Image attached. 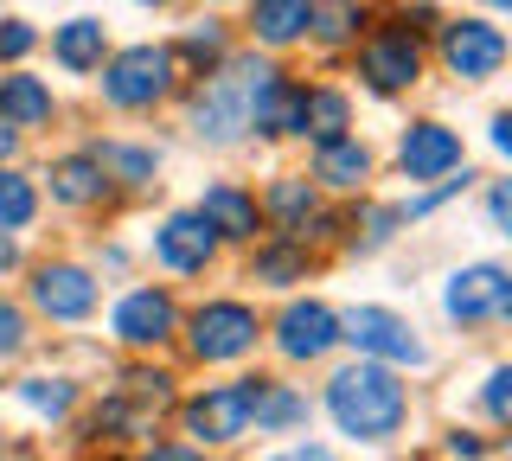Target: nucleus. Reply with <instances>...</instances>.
<instances>
[{
	"label": "nucleus",
	"instance_id": "1",
	"mask_svg": "<svg viewBox=\"0 0 512 461\" xmlns=\"http://www.w3.org/2000/svg\"><path fill=\"white\" fill-rule=\"evenodd\" d=\"M327 417L352 442H391L410 423V385L397 378V365L384 359H352L327 378Z\"/></svg>",
	"mask_w": 512,
	"mask_h": 461
},
{
	"label": "nucleus",
	"instance_id": "2",
	"mask_svg": "<svg viewBox=\"0 0 512 461\" xmlns=\"http://www.w3.org/2000/svg\"><path fill=\"white\" fill-rule=\"evenodd\" d=\"M96 71H103V103L122 109V116H148L180 84V65H173L167 45H128V52L103 58Z\"/></svg>",
	"mask_w": 512,
	"mask_h": 461
},
{
	"label": "nucleus",
	"instance_id": "3",
	"mask_svg": "<svg viewBox=\"0 0 512 461\" xmlns=\"http://www.w3.org/2000/svg\"><path fill=\"white\" fill-rule=\"evenodd\" d=\"M180 327H186V353L199 359V365H237V359L256 353V340H263L256 308H250V301H231V295L192 308Z\"/></svg>",
	"mask_w": 512,
	"mask_h": 461
},
{
	"label": "nucleus",
	"instance_id": "4",
	"mask_svg": "<svg viewBox=\"0 0 512 461\" xmlns=\"http://www.w3.org/2000/svg\"><path fill=\"white\" fill-rule=\"evenodd\" d=\"M186 129L199 135V141H212V148H231V141L250 135L244 65H237V58H224L218 71H205V84L192 90V103H186Z\"/></svg>",
	"mask_w": 512,
	"mask_h": 461
},
{
	"label": "nucleus",
	"instance_id": "5",
	"mask_svg": "<svg viewBox=\"0 0 512 461\" xmlns=\"http://www.w3.org/2000/svg\"><path fill=\"white\" fill-rule=\"evenodd\" d=\"M340 340L352 346L359 359H384L397 372H423L429 365V346L416 340V327L391 308H346L340 314Z\"/></svg>",
	"mask_w": 512,
	"mask_h": 461
},
{
	"label": "nucleus",
	"instance_id": "6",
	"mask_svg": "<svg viewBox=\"0 0 512 461\" xmlns=\"http://www.w3.org/2000/svg\"><path fill=\"white\" fill-rule=\"evenodd\" d=\"M359 77L372 97H404L423 84V39L410 26H378L359 39Z\"/></svg>",
	"mask_w": 512,
	"mask_h": 461
},
{
	"label": "nucleus",
	"instance_id": "7",
	"mask_svg": "<svg viewBox=\"0 0 512 461\" xmlns=\"http://www.w3.org/2000/svg\"><path fill=\"white\" fill-rule=\"evenodd\" d=\"M250 391L256 378H231V385H205L199 397H186V436L192 449H231L237 436H250Z\"/></svg>",
	"mask_w": 512,
	"mask_h": 461
},
{
	"label": "nucleus",
	"instance_id": "8",
	"mask_svg": "<svg viewBox=\"0 0 512 461\" xmlns=\"http://www.w3.org/2000/svg\"><path fill=\"white\" fill-rule=\"evenodd\" d=\"M442 314H448V321H461V327H500L506 314H512V276H506L500 263L455 269L448 289H442Z\"/></svg>",
	"mask_w": 512,
	"mask_h": 461
},
{
	"label": "nucleus",
	"instance_id": "9",
	"mask_svg": "<svg viewBox=\"0 0 512 461\" xmlns=\"http://www.w3.org/2000/svg\"><path fill=\"white\" fill-rule=\"evenodd\" d=\"M109 333H116L122 346H135V353H154V346H167L173 333H180V301L167 289H154V282H141V289H128L116 308H109Z\"/></svg>",
	"mask_w": 512,
	"mask_h": 461
},
{
	"label": "nucleus",
	"instance_id": "10",
	"mask_svg": "<svg viewBox=\"0 0 512 461\" xmlns=\"http://www.w3.org/2000/svg\"><path fill=\"white\" fill-rule=\"evenodd\" d=\"M436 33H442V65L461 84H487L506 71V33L493 20H442Z\"/></svg>",
	"mask_w": 512,
	"mask_h": 461
},
{
	"label": "nucleus",
	"instance_id": "11",
	"mask_svg": "<svg viewBox=\"0 0 512 461\" xmlns=\"http://www.w3.org/2000/svg\"><path fill=\"white\" fill-rule=\"evenodd\" d=\"M96 301H103V289H96V276L84 263H39L32 269V308H39L45 321L77 327V321L96 314Z\"/></svg>",
	"mask_w": 512,
	"mask_h": 461
},
{
	"label": "nucleus",
	"instance_id": "12",
	"mask_svg": "<svg viewBox=\"0 0 512 461\" xmlns=\"http://www.w3.org/2000/svg\"><path fill=\"white\" fill-rule=\"evenodd\" d=\"M218 244L224 237L212 231V218L192 205V212H173L167 225L154 231V263L173 269V276H205V269L218 263Z\"/></svg>",
	"mask_w": 512,
	"mask_h": 461
},
{
	"label": "nucleus",
	"instance_id": "13",
	"mask_svg": "<svg viewBox=\"0 0 512 461\" xmlns=\"http://www.w3.org/2000/svg\"><path fill=\"white\" fill-rule=\"evenodd\" d=\"M333 346H340V314L327 301H288L276 321V353L288 365H320Z\"/></svg>",
	"mask_w": 512,
	"mask_h": 461
},
{
	"label": "nucleus",
	"instance_id": "14",
	"mask_svg": "<svg viewBox=\"0 0 512 461\" xmlns=\"http://www.w3.org/2000/svg\"><path fill=\"white\" fill-rule=\"evenodd\" d=\"M461 161H468V148H461V135L448 129V122H410V129L397 135V167H404V180H416V186L455 173Z\"/></svg>",
	"mask_w": 512,
	"mask_h": 461
},
{
	"label": "nucleus",
	"instance_id": "15",
	"mask_svg": "<svg viewBox=\"0 0 512 461\" xmlns=\"http://www.w3.org/2000/svg\"><path fill=\"white\" fill-rule=\"evenodd\" d=\"M314 186H333V193H365L372 180V148L359 135H327L314 141V167H308Z\"/></svg>",
	"mask_w": 512,
	"mask_h": 461
},
{
	"label": "nucleus",
	"instance_id": "16",
	"mask_svg": "<svg viewBox=\"0 0 512 461\" xmlns=\"http://www.w3.org/2000/svg\"><path fill=\"white\" fill-rule=\"evenodd\" d=\"M199 212L212 218V231L224 244H256V231H263V205H256V193H244L237 180H212L205 199H199Z\"/></svg>",
	"mask_w": 512,
	"mask_h": 461
},
{
	"label": "nucleus",
	"instance_id": "17",
	"mask_svg": "<svg viewBox=\"0 0 512 461\" xmlns=\"http://www.w3.org/2000/svg\"><path fill=\"white\" fill-rule=\"evenodd\" d=\"M314 212H320V186L308 180V173H276V180H269L263 218H269L282 237H301V231L314 225Z\"/></svg>",
	"mask_w": 512,
	"mask_h": 461
},
{
	"label": "nucleus",
	"instance_id": "18",
	"mask_svg": "<svg viewBox=\"0 0 512 461\" xmlns=\"http://www.w3.org/2000/svg\"><path fill=\"white\" fill-rule=\"evenodd\" d=\"M45 186H52V199L71 205V212H90V205L109 199V173H103V161H96V148H90V154H64V161H52Z\"/></svg>",
	"mask_w": 512,
	"mask_h": 461
},
{
	"label": "nucleus",
	"instance_id": "19",
	"mask_svg": "<svg viewBox=\"0 0 512 461\" xmlns=\"http://www.w3.org/2000/svg\"><path fill=\"white\" fill-rule=\"evenodd\" d=\"M250 33L269 52H288L314 33V0H250Z\"/></svg>",
	"mask_w": 512,
	"mask_h": 461
},
{
	"label": "nucleus",
	"instance_id": "20",
	"mask_svg": "<svg viewBox=\"0 0 512 461\" xmlns=\"http://www.w3.org/2000/svg\"><path fill=\"white\" fill-rule=\"evenodd\" d=\"M308 391H295V385H276V378H256V391H250V423L263 429V436H288L295 423H308Z\"/></svg>",
	"mask_w": 512,
	"mask_h": 461
},
{
	"label": "nucleus",
	"instance_id": "21",
	"mask_svg": "<svg viewBox=\"0 0 512 461\" xmlns=\"http://www.w3.org/2000/svg\"><path fill=\"white\" fill-rule=\"evenodd\" d=\"M58 116V103H52V90L39 84V77H26V71H7L0 77V122H13V129H45V122Z\"/></svg>",
	"mask_w": 512,
	"mask_h": 461
},
{
	"label": "nucleus",
	"instance_id": "22",
	"mask_svg": "<svg viewBox=\"0 0 512 461\" xmlns=\"http://www.w3.org/2000/svg\"><path fill=\"white\" fill-rule=\"evenodd\" d=\"M52 58L71 77H90L96 65L109 58V33H103V20H64L58 33H52Z\"/></svg>",
	"mask_w": 512,
	"mask_h": 461
},
{
	"label": "nucleus",
	"instance_id": "23",
	"mask_svg": "<svg viewBox=\"0 0 512 461\" xmlns=\"http://www.w3.org/2000/svg\"><path fill=\"white\" fill-rule=\"evenodd\" d=\"M250 282H263V289H295V282H308V250H301V237L256 244V257H250Z\"/></svg>",
	"mask_w": 512,
	"mask_h": 461
},
{
	"label": "nucleus",
	"instance_id": "24",
	"mask_svg": "<svg viewBox=\"0 0 512 461\" xmlns=\"http://www.w3.org/2000/svg\"><path fill=\"white\" fill-rule=\"evenodd\" d=\"M167 52H173V65H180V77H205L231 58V39H224L218 20H199V26H186L180 45H167Z\"/></svg>",
	"mask_w": 512,
	"mask_h": 461
},
{
	"label": "nucleus",
	"instance_id": "25",
	"mask_svg": "<svg viewBox=\"0 0 512 461\" xmlns=\"http://www.w3.org/2000/svg\"><path fill=\"white\" fill-rule=\"evenodd\" d=\"M352 129V103L346 90L333 84H308V103H301V141H327V135H346Z\"/></svg>",
	"mask_w": 512,
	"mask_h": 461
},
{
	"label": "nucleus",
	"instance_id": "26",
	"mask_svg": "<svg viewBox=\"0 0 512 461\" xmlns=\"http://www.w3.org/2000/svg\"><path fill=\"white\" fill-rule=\"evenodd\" d=\"M96 161H103L109 180L148 186L154 173H160V148H148V141H103V148H96Z\"/></svg>",
	"mask_w": 512,
	"mask_h": 461
},
{
	"label": "nucleus",
	"instance_id": "27",
	"mask_svg": "<svg viewBox=\"0 0 512 461\" xmlns=\"http://www.w3.org/2000/svg\"><path fill=\"white\" fill-rule=\"evenodd\" d=\"M365 33V7L359 0H314V33L320 45H359Z\"/></svg>",
	"mask_w": 512,
	"mask_h": 461
},
{
	"label": "nucleus",
	"instance_id": "28",
	"mask_svg": "<svg viewBox=\"0 0 512 461\" xmlns=\"http://www.w3.org/2000/svg\"><path fill=\"white\" fill-rule=\"evenodd\" d=\"M13 397H20L32 417H52V423H64L77 410V385H71V378H20Z\"/></svg>",
	"mask_w": 512,
	"mask_h": 461
},
{
	"label": "nucleus",
	"instance_id": "29",
	"mask_svg": "<svg viewBox=\"0 0 512 461\" xmlns=\"http://www.w3.org/2000/svg\"><path fill=\"white\" fill-rule=\"evenodd\" d=\"M32 218H39V186L20 167L0 161V231H26Z\"/></svg>",
	"mask_w": 512,
	"mask_h": 461
},
{
	"label": "nucleus",
	"instance_id": "30",
	"mask_svg": "<svg viewBox=\"0 0 512 461\" xmlns=\"http://www.w3.org/2000/svg\"><path fill=\"white\" fill-rule=\"evenodd\" d=\"M122 397L141 410H167L173 404V372H148V365H135V372L122 378Z\"/></svg>",
	"mask_w": 512,
	"mask_h": 461
},
{
	"label": "nucleus",
	"instance_id": "31",
	"mask_svg": "<svg viewBox=\"0 0 512 461\" xmlns=\"http://www.w3.org/2000/svg\"><path fill=\"white\" fill-rule=\"evenodd\" d=\"M90 429H96L103 442H128V436L141 429V404H128V397H109V404L90 417Z\"/></svg>",
	"mask_w": 512,
	"mask_h": 461
},
{
	"label": "nucleus",
	"instance_id": "32",
	"mask_svg": "<svg viewBox=\"0 0 512 461\" xmlns=\"http://www.w3.org/2000/svg\"><path fill=\"white\" fill-rule=\"evenodd\" d=\"M480 410H487L493 429L512 423V365H493V372H487V385H480Z\"/></svg>",
	"mask_w": 512,
	"mask_h": 461
},
{
	"label": "nucleus",
	"instance_id": "33",
	"mask_svg": "<svg viewBox=\"0 0 512 461\" xmlns=\"http://www.w3.org/2000/svg\"><path fill=\"white\" fill-rule=\"evenodd\" d=\"M468 186H474V173H468V167H455V173H442V186H436V193H423V199L397 205V212H404V225H410V218H429V212H442V205L455 199V193H468Z\"/></svg>",
	"mask_w": 512,
	"mask_h": 461
},
{
	"label": "nucleus",
	"instance_id": "34",
	"mask_svg": "<svg viewBox=\"0 0 512 461\" xmlns=\"http://www.w3.org/2000/svg\"><path fill=\"white\" fill-rule=\"evenodd\" d=\"M26 340H32V314L20 308V301L0 295V359H20Z\"/></svg>",
	"mask_w": 512,
	"mask_h": 461
},
{
	"label": "nucleus",
	"instance_id": "35",
	"mask_svg": "<svg viewBox=\"0 0 512 461\" xmlns=\"http://www.w3.org/2000/svg\"><path fill=\"white\" fill-rule=\"evenodd\" d=\"M397 225H404V212L397 205H372V218H365V237H359V250H384L397 237Z\"/></svg>",
	"mask_w": 512,
	"mask_h": 461
},
{
	"label": "nucleus",
	"instance_id": "36",
	"mask_svg": "<svg viewBox=\"0 0 512 461\" xmlns=\"http://www.w3.org/2000/svg\"><path fill=\"white\" fill-rule=\"evenodd\" d=\"M32 45H39V33L26 20H0V65H20Z\"/></svg>",
	"mask_w": 512,
	"mask_h": 461
},
{
	"label": "nucleus",
	"instance_id": "37",
	"mask_svg": "<svg viewBox=\"0 0 512 461\" xmlns=\"http://www.w3.org/2000/svg\"><path fill=\"white\" fill-rule=\"evenodd\" d=\"M487 225L493 231H512V186L506 180H493V193H487Z\"/></svg>",
	"mask_w": 512,
	"mask_h": 461
},
{
	"label": "nucleus",
	"instance_id": "38",
	"mask_svg": "<svg viewBox=\"0 0 512 461\" xmlns=\"http://www.w3.org/2000/svg\"><path fill=\"white\" fill-rule=\"evenodd\" d=\"M480 449H487V442H480V436H461V429L442 442V455H480Z\"/></svg>",
	"mask_w": 512,
	"mask_h": 461
},
{
	"label": "nucleus",
	"instance_id": "39",
	"mask_svg": "<svg viewBox=\"0 0 512 461\" xmlns=\"http://www.w3.org/2000/svg\"><path fill=\"white\" fill-rule=\"evenodd\" d=\"M7 269H20V244H13V231H0V276Z\"/></svg>",
	"mask_w": 512,
	"mask_h": 461
},
{
	"label": "nucleus",
	"instance_id": "40",
	"mask_svg": "<svg viewBox=\"0 0 512 461\" xmlns=\"http://www.w3.org/2000/svg\"><path fill=\"white\" fill-rule=\"evenodd\" d=\"M13 154H20V129H13V122H0V161H13Z\"/></svg>",
	"mask_w": 512,
	"mask_h": 461
},
{
	"label": "nucleus",
	"instance_id": "41",
	"mask_svg": "<svg viewBox=\"0 0 512 461\" xmlns=\"http://www.w3.org/2000/svg\"><path fill=\"white\" fill-rule=\"evenodd\" d=\"M493 148H500V154L512 148V116H493Z\"/></svg>",
	"mask_w": 512,
	"mask_h": 461
},
{
	"label": "nucleus",
	"instance_id": "42",
	"mask_svg": "<svg viewBox=\"0 0 512 461\" xmlns=\"http://www.w3.org/2000/svg\"><path fill=\"white\" fill-rule=\"evenodd\" d=\"M135 7H167V0H135Z\"/></svg>",
	"mask_w": 512,
	"mask_h": 461
},
{
	"label": "nucleus",
	"instance_id": "43",
	"mask_svg": "<svg viewBox=\"0 0 512 461\" xmlns=\"http://www.w3.org/2000/svg\"><path fill=\"white\" fill-rule=\"evenodd\" d=\"M487 7H493V13H500V7H512V0H487Z\"/></svg>",
	"mask_w": 512,
	"mask_h": 461
},
{
	"label": "nucleus",
	"instance_id": "44",
	"mask_svg": "<svg viewBox=\"0 0 512 461\" xmlns=\"http://www.w3.org/2000/svg\"><path fill=\"white\" fill-rule=\"evenodd\" d=\"M212 7H218V0H212Z\"/></svg>",
	"mask_w": 512,
	"mask_h": 461
}]
</instances>
